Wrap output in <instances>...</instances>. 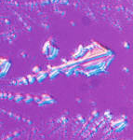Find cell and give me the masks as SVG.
<instances>
[{
  "mask_svg": "<svg viewBox=\"0 0 133 140\" xmlns=\"http://www.w3.org/2000/svg\"><path fill=\"white\" fill-rule=\"evenodd\" d=\"M33 71H34V72H36V73H37V72H39V69H38V67H37V66H35V67H34V68L33 69Z\"/></svg>",
  "mask_w": 133,
  "mask_h": 140,
  "instance_id": "cell-1",
  "label": "cell"
},
{
  "mask_svg": "<svg viewBox=\"0 0 133 140\" xmlns=\"http://www.w3.org/2000/svg\"><path fill=\"white\" fill-rule=\"evenodd\" d=\"M30 97H31V96H28V98L25 100V102H31V101H32V98H30Z\"/></svg>",
  "mask_w": 133,
  "mask_h": 140,
  "instance_id": "cell-2",
  "label": "cell"
}]
</instances>
